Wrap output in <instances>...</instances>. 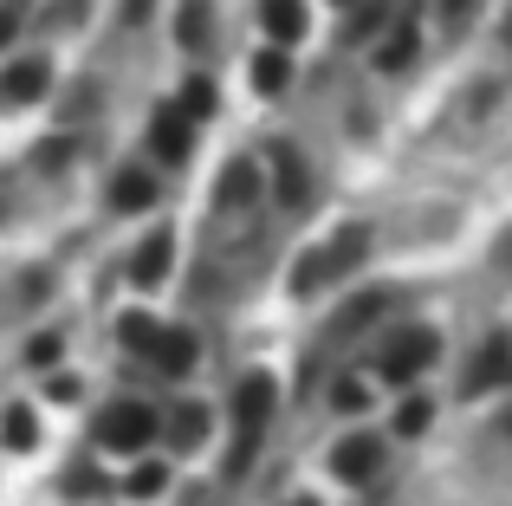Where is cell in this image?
Masks as SVG:
<instances>
[{"label": "cell", "mask_w": 512, "mask_h": 506, "mask_svg": "<svg viewBox=\"0 0 512 506\" xmlns=\"http://www.w3.org/2000/svg\"><path fill=\"white\" fill-rule=\"evenodd\" d=\"M150 202H156V182L143 176V169H124V176L111 182V208H124V215L130 208H150Z\"/></svg>", "instance_id": "8fae6325"}, {"label": "cell", "mask_w": 512, "mask_h": 506, "mask_svg": "<svg viewBox=\"0 0 512 506\" xmlns=\"http://www.w3.org/2000/svg\"><path fill=\"white\" fill-rule=\"evenodd\" d=\"M150 435H156V416L143 403H111L98 416V442L104 448H124V455H130V448H143Z\"/></svg>", "instance_id": "6da1fadb"}, {"label": "cell", "mask_w": 512, "mask_h": 506, "mask_svg": "<svg viewBox=\"0 0 512 506\" xmlns=\"http://www.w3.org/2000/svg\"><path fill=\"white\" fill-rule=\"evenodd\" d=\"M299 506H318V500H312V494H305V500H299Z\"/></svg>", "instance_id": "484cf974"}, {"label": "cell", "mask_w": 512, "mask_h": 506, "mask_svg": "<svg viewBox=\"0 0 512 506\" xmlns=\"http://www.w3.org/2000/svg\"><path fill=\"white\" fill-rule=\"evenodd\" d=\"M253 189H260V182H253V163H234V169H227V182H221V202H247Z\"/></svg>", "instance_id": "2e32d148"}, {"label": "cell", "mask_w": 512, "mask_h": 506, "mask_svg": "<svg viewBox=\"0 0 512 506\" xmlns=\"http://www.w3.org/2000/svg\"><path fill=\"white\" fill-rule=\"evenodd\" d=\"M182 111H188V117H208V111H214V85H208V78H188Z\"/></svg>", "instance_id": "ac0fdd59"}, {"label": "cell", "mask_w": 512, "mask_h": 506, "mask_svg": "<svg viewBox=\"0 0 512 506\" xmlns=\"http://www.w3.org/2000/svg\"><path fill=\"white\" fill-rule=\"evenodd\" d=\"M163 487H169V474H163V468H137V474H130V494H137V500H156Z\"/></svg>", "instance_id": "ffe728a7"}, {"label": "cell", "mask_w": 512, "mask_h": 506, "mask_svg": "<svg viewBox=\"0 0 512 506\" xmlns=\"http://www.w3.org/2000/svg\"><path fill=\"white\" fill-rule=\"evenodd\" d=\"M201 435H208V409H182V416H175V442L195 448Z\"/></svg>", "instance_id": "e0dca14e"}, {"label": "cell", "mask_w": 512, "mask_h": 506, "mask_svg": "<svg viewBox=\"0 0 512 506\" xmlns=\"http://www.w3.org/2000/svg\"><path fill=\"white\" fill-rule=\"evenodd\" d=\"M150 338H156V325L130 312V318H124V344H130V351H150Z\"/></svg>", "instance_id": "44dd1931"}, {"label": "cell", "mask_w": 512, "mask_h": 506, "mask_svg": "<svg viewBox=\"0 0 512 506\" xmlns=\"http://www.w3.org/2000/svg\"><path fill=\"white\" fill-rule=\"evenodd\" d=\"M0 435H7V448H33V409H7Z\"/></svg>", "instance_id": "5bb4252c"}, {"label": "cell", "mask_w": 512, "mask_h": 506, "mask_svg": "<svg viewBox=\"0 0 512 506\" xmlns=\"http://www.w3.org/2000/svg\"><path fill=\"white\" fill-rule=\"evenodd\" d=\"M279 195H286V202H299V195H305V169H299V156H292V150H279Z\"/></svg>", "instance_id": "9a60e30c"}, {"label": "cell", "mask_w": 512, "mask_h": 506, "mask_svg": "<svg viewBox=\"0 0 512 506\" xmlns=\"http://www.w3.org/2000/svg\"><path fill=\"white\" fill-rule=\"evenodd\" d=\"M169 260H175V241H169V228H163V234H150V241L137 247L130 279H137V286H163V279H169Z\"/></svg>", "instance_id": "8992f818"}, {"label": "cell", "mask_w": 512, "mask_h": 506, "mask_svg": "<svg viewBox=\"0 0 512 506\" xmlns=\"http://www.w3.org/2000/svg\"><path fill=\"white\" fill-rule=\"evenodd\" d=\"M286 85H292V52L286 46L260 52V59H253V91H266V98H273V91H286Z\"/></svg>", "instance_id": "30bf717a"}, {"label": "cell", "mask_w": 512, "mask_h": 506, "mask_svg": "<svg viewBox=\"0 0 512 506\" xmlns=\"http://www.w3.org/2000/svg\"><path fill=\"white\" fill-rule=\"evenodd\" d=\"M234 416H240V435H260V422L273 416V377H247V383H240Z\"/></svg>", "instance_id": "5b68a950"}, {"label": "cell", "mask_w": 512, "mask_h": 506, "mask_svg": "<svg viewBox=\"0 0 512 506\" xmlns=\"http://www.w3.org/2000/svg\"><path fill=\"white\" fill-rule=\"evenodd\" d=\"M435 351H441V338H435V331H409V338H402L396 351H389L383 377H389V383H409L422 364H435Z\"/></svg>", "instance_id": "7a4b0ae2"}, {"label": "cell", "mask_w": 512, "mask_h": 506, "mask_svg": "<svg viewBox=\"0 0 512 506\" xmlns=\"http://www.w3.org/2000/svg\"><path fill=\"white\" fill-rule=\"evenodd\" d=\"M175 33H182V46H201V39H208V7H201V0H188L182 20H175Z\"/></svg>", "instance_id": "4fadbf2b"}, {"label": "cell", "mask_w": 512, "mask_h": 506, "mask_svg": "<svg viewBox=\"0 0 512 506\" xmlns=\"http://www.w3.org/2000/svg\"><path fill=\"white\" fill-rule=\"evenodd\" d=\"M46 59H20V65H7V72H0V104H7V111H20V104H33L39 91H46Z\"/></svg>", "instance_id": "3957f363"}, {"label": "cell", "mask_w": 512, "mask_h": 506, "mask_svg": "<svg viewBox=\"0 0 512 506\" xmlns=\"http://www.w3.org/2000/svg\"><path fill=\"white\" fill-rule=\"evenodd\" d=\"M396 429H402V435H422V429H428V403H402Z\"/></svg>", "instance_id": "7402d4cb"}, {"label": "cell", "mask_w": 512, "mask_h": 506, "mask_svg": "<svg viewBox=\"0 0 512 506\" xmlns=\"http://www.w3.org/2000/svg\"><path fill=\"white\" fill-rule=\"evenodd\" d=\"M150 143H156L163 163H188V111H182V104H163V111H156Z\"/></svg>", "instance_id": "277c9868"}, {"label": "cell", "mask_w": 512, "mask_h": 506, "mask_svg": "<svg viewBox=\"0 0 512 506\" xmlns=\"http://www.w3.org/2000/svg\"><path fill=\"white\" fill-rule=\"evenodd\" d=\"M150 357L169 370V377H182V370L195 364V338H188V331H156V338H150Z\"/></svg>", "instance_id": "9c48e42d"}, {"label": "cell", "mask_w": 512, "mask_h": 506, "mask_svg": "<svg viewBox=\"0 0 512 506\" xmlns=\"http://www.w3.org/2000/svg\"><path fill=\"white\" fill-rule=\"evenodd\" d=\"M150 7H156V0H124V20H130V26H137V20H150Z\"/></svg>", "instance_id": "d4e9b609"}, {"label": "cell", "mask_w": 512, "mask_h": 506, "mask_svg": "<svg viewBox=\"0 0 512 506\" xmlns=\"http://www.w3.org/2000/svg\"><path fill=\"white\" fill-rule=\"evenodd\" d=\"M474 7H480V0H441V20L461 26V20H474Z\"/></svg>", "instance_id": "603a6c76"}, {"label": "cell", "mask_w": 512, "mask_h": 506, "mask_svg": "<svg viewBox=\"0 0 512 506\" xmlns=\"http://www.w3.org/2000/svg\"><path fill=\"white\" fill-rule=\"evenodd\" d=\"M409 59H415V26H396V33L383 39V52H376V65L396 72V65H409Z\"/></svg>", "instance_id": "7c38bea8"}, {"label": "cell", "mask_w": 512, "mask_h": 506, "mask_svg": "<svg viewBox=\"0 0 512 506\" xmlns=\"http://www.w3.org/2000/svg\"><path fill=\"white\" fill-rule=\"evenodd\" d=\"M260 20H266V33H273L279 46H292V39L305 33V0H266Z\"/></svg>", "instance_id": "ba28073f"}, {"label": "cell", "mask_w": 512, "mask_h": 506, "mask_svg": "<svg viewBox=\"0 0 512 506\" xmlns=\"http://www.w3.org/2000/svg\"><path fill=\"white\" fill-rule=\"evenodd\" d=\"M376 461H383V448H376V435H350V442L338 448V474L344 481H370Z\"/></svg>", "instance_id": "52a82bcc"}, {"label": "cell", "mask_w": 512, "mask_h": 506, "mask_svg": "<svg viewBox=\"0 0 512 506\" xmlns=\"http://www.w3.org/2000/svg\"><path fill=\"white\" fill-rule=\"evenodd\" d=\"M26 26V0H0V52L13 46V33Z\"/></svg>", "instance_id": "d6986e66"}, {"label": "cell", "mask_w": 512, "mask_h": 506, "mask_svg": "<svg viewBox=\"0 0 512 506\" xmlns=\"http://www.w3.org/2000/svg\"><path fill=\"white\" fill-rule=\"evenodd\" d=\"M26 357H33V364H52V357H59V338H52V331H46V338H33V351H26Z\"/></svg>", "instance_id": "cb8c5ba5"}]
</instances>
